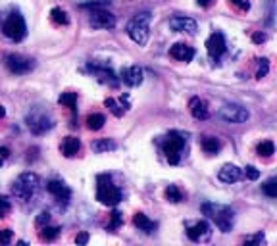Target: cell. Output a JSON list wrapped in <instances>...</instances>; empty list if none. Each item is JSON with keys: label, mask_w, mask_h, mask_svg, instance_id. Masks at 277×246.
<instances>
[{"label": "cell", "mask_w": 277, "mask_h": 246, "mask_svg": "<svg viewBox=\"0 0 277 246\" xmlns=\"http://www.w3.org/2000/svg\"><path fill=\"white\" fill-rule=\"evenodd\" d=\"M202 213L208 216L210 220L216 223V227L221 233H229L235 225V211L229 206L224 204H214V202H204L202 204Z\"/></svg>", "instance_id": "6da1fadb"}, {"label": "cell", "mask_w": 277, "mask_h": 246, "mask_svg": "<svg viewBox=\"0 0 277 246\" xmlns=\"http://www.w3.org/2000/svg\"><path fill=\"white\" fill-rule=\"evenodd\" d=\"M41 189V177L33 173V171H25L16 179V183L12 184V193L17 200L21 202H29L35 194Z\"/></svg>", "instance_id": "7a4b0ae2"}, {"label": "cell", "mask_w": 277, "mask_h": 246, "mask_svg": "<svg viewBox=\"0 0 277 246\" xmlns=\"http://www.w3.org/2000/svg\"><path fill=\"white\" fill-rule=\"evenodd\" d=\"M96 200L104 206L116 208L121 202V191L112 183V177L108 173L96 177Z\"/></svg>", "instance_id": "3957f363"}, {"label": "cell", "mask_w": 277, "mask_h": 246, "mask_svg": "<svg viewBox=\"0 0 277 246\" xmlns=\"http://www.w3.org/2000/svg\"><path fill=\"white\" fill-rule=\"evenodd\" d=\"M25 121H27L29 131L33 133V135H44V133L50 131L52 127H54V117H52V114L46 108H41V106L33 108V110L27 114Z\"/></svg>", "instance_id": "277c9868"}, {"label": "cell", "mask_w": 277, "mask_h": 246, "mask_svg": "<svg viewBox=\"0 0 277 246\" xmlns=\"http://www.w3.org/2000/svg\"><path fill=\"white\" fill-rule=\"evenodd\" d=\"M160 146H162V150H164L165 160L175 166V164H179L183 150H185V137L177 131H170L164 139H162Z\"/></svg>", "instance_id": "5b68a950"}, {"label": "cell", "mask_w": 277, "mask_h": 246, "mask_svg": "<svg viewBox=\"0 0 277 246\" xmlns=\"http://www.w3.org/2000/svg\"><path fill=\"white\" fill-rule=\"evenodd\" d=\"M148 25H150V14H148V12L137 14V16L127 23V35L131 37V41H133V43H137L138 46L147 44Z\"/></svg>", "instance_id": "8992f818"}, {"label": "cell", "mask_w": 277, "mask_h": 246, "mask_svg": "<svg viewBox=\"0 0 277 246\" xmlns=\"http://www.w3.org/2000/svg\"><path fill=\"white\" fill-rule=\"evenodd\" d=\"M2 33L8 37L10 41H21L23 37L27 35V25H25V19L19 12H12L8 18L4 19L2 23Z\"/></svg>", "instance_id": "52a82bcc"}, {"label": "cell", "mask_w": 277, "mask_h": 246, "mask_svg": "<svg viewBox=\"0 0 277 246\" xmlns=\"http://www.w3.org/2000/svg\"><path fill=\"white\" fill-rule=\"evenodd\" d=\"M217 115H219L225 123H244V121H248V117H251L248 110L239 104H225L224 108L217 112Z\"/></svg>", "instance_id": "ba28073f"}, {"label": "cell", "mask_w": 277, "mask_h": 246, "mask_svg": "<svg viewBox=\"0 0 277 246\" xmlns=\"http://www.w3.org/2000/svg\"><path fill=\"white\" fill-rule=\"evenodd\" d=\"M4 64H6V68H8L12 73H16V75L29 73V71L33 70V66H35L33 60H29V58L21 56V54H6Z\"/></svg>", "instance_id": "9c48e42d"}, {"label": "cell", "mask_w": 277, "mask_h": 246, "mask_svg": "<svg viewBox=\"0 0 277 246\" xmlns=\"http://www.w3.org/2000/svg\"><path fill=\"white\" fill-rule=\"evenodd\" d=\"M89 23L93 29H114L116 27V16L104 8H95L91 12Z\"/></svg>", "instance_id": "30bf717a"}, {"label": "cell", "mask_w": 277, "mask_h": 246, "mask_svg": "<svg viewBox=\"0 0 277 246\" xmlns=\"http://www.w3.org/2000/svg\"><path fill=\"white\" fill-rule=\"evenodd\" d=\"M206 50H208V56H210L214 62L219 60V58L224 56V52H225V37H224V33L214 31L212 35L208 37Z\"/></svg>", "instance_id": "8fae6325"}, {"label": "cell", "mask_w": 277, "mask_h": 246, "mask_svg": "<svg viewBox=\"0 0 277 246\" xmlns=\"http://www.w3.org/2000/svg\"><path fill=\"white\" fill-rule=\"evenodd\" d=\"M187 237L192 242H208L212 238V227L208 225L206 221H197L187 227Z\"/></svg>", "instance_id": "7c38bea8"}, {"label": "cell", "mask_w": 277, "mask_h": 246, "mask_svg": "<svg viewBox=\"0 0 277 246\" xmlns=\"http://www.w3.org/2000/svg\"><path fill=\"white\" fill-rule=\"evenodd\" d=\"M46 191H48L60 204H68L69 198H71V191H69L62 181H56V179H52V181L46 183Z\"/></svg>", "instance_id": "4fadbf2b"}, {"label": "cell", "mask_w": 277, "mask_h": 246, "mask_svg": "<svg viewBox=\"0 0 277 246\" xmlns=\"http://www.w3.org/2000/svg\"><path fill=\"white\" fill-rule=\"evenodd\" d=\"M170 27L173 31H179V33H197V21L192 18H187V16H175V18L170 19Z\"/></svg>", "instance_id": "5bb4252c"}, {"label": "cell", "mask_w": 277, "mask_h": 246, "mask_svg": "<svg viewBox=\"0 0 277 246\" xmlns=\"http://www.w3.org/2000/svg\"><path fill=\"white\" fill-rule=\"evenodd\" d=\"M87 70L93 73V77L100 81V83H106V85H116L118 79H116V73L112 70H108V68H104V66H98V64H89V68Z\"/></svg>", "instance_id": "9a60e30c"}, {"label": "cell", "mask_w": 277, "mask_h": 246, "mask_svg": "<svg viewBox=\"0 0 277 246\" xmlns=\"http://www.w3.org/2000/svg\"><path fill=\"white\" fill-rule=\"evenodd\" d=\"M241 177H242V169L233 166V164H225V166L219 169V173H217V179L225 184L237 183V181H241Z\"/></svg>", "instance_id": "2e32d148"}, {"label": "cell", "mask_w": 277, "mask_h": 246, "mask_svg": "<svg viewBox=\"0 0 277 246\" xmlns=\"http://www.w3.org/2000/svg\"><path fill=\"white\" fill-rule=\"evenodd\" d=\"M121 79L129 87H137L145 79V71H143V68H138V66H131V68H125V70L121 71Z\"/></svg>", "instance_id": "e0dca14e"}, {"label": "cell", "mask_w": 277, "mask_h": 246, "mask_svg": "<svg viewBox=\"0 0 277 246\" xmlns=\"http://www.w3.org/2000/svg\"><path fill=\"white\" fill-rule=\"evenodd\" d=\"M170 56L177 62H190L195 58V48L185 43H175L170 48Z\"/></svg>", "instance_id": "ac0fdd59"}, {"label": "cell", "mask_w": 277, "mask_h": 246, "mask_svg": "<svg viewBox=\"0 0 277 246\" xmlns=\"http://www.w3.org/2000/svg\"><path fill=\"white\" fill-rule=\"evenodd\" d=\"M133 225L138 229V231H143V233H147V235H152L158 227V223L152 221L148 216H145L143 211H137L135 216H133Z\"/></svg>", "instance_id": "d6986e66"}, {"label": "cell", "mask_w": 277, "mask_h": 246, "mask_svg": "<svg viewBox=\"0 0 277 246\" xmlns=\"http://www.w3.org/2000/svg\"><path fill=\"white\" fill-rule=\"evenodd\" d=\"M189 110H190V114H192V117H195V119H200V121H202V119H208V115H210L206 100H202V98L199 97L190 98Z\"/></svg>", "instance_id": "ffe728a7"}, {"label": "cell", "mask_w": 277, "mask_h": 246, "mask_svg": "<svg viewBox=\"0 0 277 246\" xmlns=\"http://www.w3.org/2000/svg\"><path fill=\"white\" fill-rule=\"evenodd\" d=\"M62 154L66 156V158H75L79 154V150H81V141H79L77 137H66L64 141H62Z\"/></svg>", "instance_id": "44dd1931"}, {"label": "cell", "mask_w": 277, "mask_h": 246, "mask_svg": "<svg viewBox=\"0 0 277 246\" xmlns=\"http://www.w3.org/2000/svg\"><path fill=\"white\" fill-rule=\"evenodd\" d=\"M104 106L112 112L116 117H123V114L129 110V104H127V97L125 98H120V102L116 100V98H106L104 100Z\"/></svg>", "instance_id": "7402d4cb"}, {"label": "cell", "mask_w": 277, "mask_h": 246, "mask_svg": "<svg viewBox=\"0 0 277 246\" xmlns=\"http://www.w3.org/2000/svg\"><path fill=\"white\" fill-rule=\"evenodd\" d=\"M200 146H202V150H204L206 154L214 156V154H217L219 148H221V142H219V139H216V137H202V139H200Z\"/></svg>", "instance_id": "603a6c76"}, {"label": "cell", "mask_w": 277, "mask_h": 246, "mask_svg": "<svg viewBox=\"0 0 277 246\" xmlns=\"http://www.w3.org/2000/svg\"><path fill=\"white\" fill-rule=\"evenodd\" d=\"M41 231H39V237H41V240H44V242H52L54 238L60 235V227L58 225H43V227H39Z\"/></svg>", "instance_id": "cb8c5ba5"}, {"label": "cell", "mask_w": 277, "mask_h": 246, "mask_svg": "<svg viewBox=\"0 0 277 246\" xmlns=\"http://www.w3.org/2000/svg\"><path fill=\"white\" fill-rule=\"evenodd\" d=\"M87 127L91 129V131H98V129H102L104 123H106V117L102 114H91L87 115Z\"/></svg>", "instance_id": "d4e9b609"}, {"label": "cell", "mask_w": 277, "mask_h": 246, "mask_svg": "<svg viewBox=\"0 0 277 246\" xmlns=\"http://www.w3.org/2000/svg\"><path fill=\"white\" fill-rule=\"evenodd\" d=\"M50 18H52V21H54L56 25H68V23H69L68 12H66V10H62V8H52L50 10Z\"/></svg>", "instance_id": "484cf974"}, {"label": "cell", "mask_w": 277, "mask_h": 246, "mask_svg": "<svg viewBox=\"0 0 277 246\" xmlns=\"http://www.w3.org/2000/svg\"><path fill=\"white\" fill-rule=\"evenodd\" d=\"M93 150L102 154V152H110V150H116V142L112 139H98V141L93 142Z\"/></svg>", "instance_id": "4316f807"}, {"label": "cell", "mask_w": 277, "mask_h": 246, "mask_svg": "<svg viewBox=\"0 0 277 246\" xmlns=\"http://www.w3.org/2000/svg\"><path fill=\"white\" fill-rule=\"evenodd\" d=\"M165 200L172 204H179L183 200V193L179 191V187H175V184H170L168 189H165Z\"/></svg>", "instance_id": "83f0119b"}, {"label": "cell", "mask_w": 277, "mask_h": 246, "mask_svg": "<svg viewBox=\"0 0 277 246\" xmlns=\"http://www.w3.org/2000/svg\"><path fill=\"white\" fill-rule=\"evenodd\" d=\"M58 102L73 112V110H75V106H77V95H75V93H62L60 98H58Z\"/></svg>", "instance_id": "f1b7e54d"}, {"label": "cell", "mask_w": 277, "mask_h": 246, "mask_svg": "<svg viewBox=\"0 0 277 246\" xmlns=\"http://www.w3.org/2000/svg\"><path fill=\"white\" fill-rule=\"evenodd\" d=\"M256 152H258V156H264V158H269L273 152H275V144L271 141H262L258 144V148H256Z\"/></svg>", "instance_id": "f546056e"}, {"label": "cell", "mask_w": 277, "mask_h": 246, "mask_svg": "<svg viewBox=\"0 0 277 246\" xmlns=\"http://www.w3.org/2000/svg\"><path fill=\"white\" fill-rule=\"evenodd\" d=\"M262 189H264V193L268 194L269 198H275V196H277V179H275V177L268 179L266 183L262 184Z\"/></svg>", "instance_id": "4dcf8cb0"}, {"label": "cell", "mask_w": 277, "mask_h": 246, "mask_svg": "<svg viewBox=\"0 0 277 246\" xmlns=\"http://www.w3.org/2000/svg\"><path fill=\"white\" fill-rule=\"evenodd\" d=\"M123 223V218H121V213L118 210L112 211V216H110V223H108V231H116V229H120V225Z\"/></svg>", "instance_id": "1f68e13d"}, {"label": "cell", "mask_w": 277, "mask_h": 246, "mask_svg": "<svg viewBox=\"0 0 277 246\" xmlns=\"http://www.w3.org/2000/svg\"><path fill=\"white\" fill-rule=\"evenodd\" d=\"M10 211H12V202H10V198H8V196H2V194H0V218L8 216Z\"/></svg>", "instance_id": "d6a6232c"}, {"label": "cell", "mask_w": 277, "mask_h": 246, "mask_svg": "<svg viewBox=\"0 0 277 246\" xmlns=\"http://www.w3.org/2000/svg\"><path fill=\"white\" fill-rule=\"evenodd\" d=\"M258 71H256V79H262V77H266L269 71V62L268 58H262V60H258Z\"/></svg>", "instance_id": "836d02e7"}, {"label": "cell", "mask_w": 277, "mask_h": 246, "mask_svg": "<svg viewBox=\"0 0 277 246\" xmlns=\"http://www.w3.org/2000/svg\"><path fill=\"white\" fill-rule=\"evenodd\" d=\"M242 175L246 177V179H251V181H256V179L260 177V171L254 166H246L244 169H242Z\"/></svg>", "instance_id": "e575fe53"}, {"label": "cell", "mask_w": 277, "mask_h": 246, "mask_svg": "<svg viewBox=\"0 0 277 246\" xmlns=\"http://www.w3.org/2000/svg\"><path fill=\"white\" fill-rule=\"evenodd\" d=\"M14 238V231L12 229H0V244H10Z\"/></svg>", "instance_id": "d590c367"}, {"label": "cell", "mask_w": 277, "mask_h": 246, "mask_svg": "<svg viewBox=\"0 0 277 246\" xmlns=\"http://www.w3.org/2000/svg\"><path fill=\"white\" fill-rule=\"evenodd\" d=\"M106 4H110V0H98V2H85V4H81V8L95 10V8H104Z\"/></svg>", "instance_id": "8d00e7d4"}, {"label": "cell", "mask_w": 277, "mask_h": 246, "mask_svg": "<svg viewBox=\"0 0 277 246\" xmlns=\"http://www.w3.org/2000/svg\"><path fill=\"white\" fill-rule=\"evenodd\" d=\"M50 223V213L48 211H41L37 216V227H43V225H48Z\"/></svg>", "instance_id": "74e56055"}, {"label": "cell", "mask_w": 277, "mask_h": 246, "mask_svg": "<svg viewBox=\"0 0 277 246\" xmlns=\"http://www.w3.org/2000/svg\"><path fill=\"white\" fill-rule=\"evenodd\" d=\"M235 8H239L241 12H248L251 10V2L248 0H229Z\"/></svg>", "instance_id": "f35d334b"}, {"label": "cell", "mask_w": 277, "mask_h": 246, "mask_svg": "<svg viewBox=\"0 0 277 246\" xmlns=\"http://www.w3.org/2000/svg\"><path fill=\"white\" fill-rule=\"evenodd\" d=\"M244 244H264V235L262 233H258V235H254V237H248V238H244Z\"/></svg>", "instance_id": "ab89813d"}, {"label": "cell", "mask_w": 277, "mask_h": 246, "mask_svg": "<svg viewBox=\"0 0 277 246\" xmlns=\"http://www.w3.org/2000/svg\"><path fill=\"white\" fill-rule=\"evenodd\" d=\"M75 242L77 244H87L89 242V233H79L77 237H75Z\"/></svg>", "instance_id": "60d3db41"}, {"label": "cell", "mask_w": 277, "mask_h": 246, "mask_svg": "<svg viewBox=\"0 0 277 246\" xmlns=\"http://www.w3.org/2000/svg\"><path fill=\"white\" fill-rule=\"evenodd\" d=\"M266 39H268L266 33H254V35H252V41H254V43H264Z\"/></svg>", "instance_id": "b9f144b4"}, {"label": "cell", "mask_w": 277, "mask_h": 246, "mask_svg": "<svg viewBox=\"0 0 277 246\" xmlns=\"http://www.w3.org/2000/svg\"><path fill=\"white\" fill-rule=\"evenodd\" d=\"M10 156V148H6V146H0V158H8Z\"/></svg>", "instance_id": "7bdbcfd3"}, {"label": "cell", "mask_w": 277, "mask_h": 246, "mask_svg": "<svg viewBox=\"0 0 277 246\" xmlns=\"http://www.w3.org/2000/svg\"><path fill=\"white\" fill-rule=\"evenodd\" d=\"M197 2H199V6H202V8H208V6L214 4V0H197Z\"/></svg>", "instance_id": "ee69618b"}, {"label": "cell", "mask_w": 277, "mask_h": 246, "mask_svg": "<svg viewBox=\"0 0 277 246\" xmlns=\"http://www.w3.org/2000/svg\"><path fill=\"white\" fill-rule=\"evenodd\" d=\"M6 115V110H4V106H0V119Z\"/></svg>", "instance_id": "f6af8a7d"}, {"label": "cell", "mask_w": 277, "mask_h": 246, "mask_svg": "<svg viewBox=\"0 0 277 246\" xmlns=\"http://www.w3.org/2000/svg\"><path fill=\"white\" fill-rule=\"evenodd\" d=\"M2 164H4V160H2V158H0V166H2Z\"/></svg>", "instance_id": "bcb514c9"}]
</instances>
